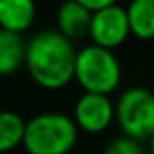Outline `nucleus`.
Segmentation results:
<instances>
[{"label": "nucleus", "instance_id": "f8f14e48", "mask_svg": "<svg viewBox=\"0 0 154 154\" xmlns=\"http://www.w3.org/2000/svg\"><path fill=\"white\" fill-rule=\"evenodd\" d=\"M102 154H149V151L143 147V142H138L129 136H118L111 140Z\"/></svg>", "mask_w": 154, "mask_h": 154}, {"label": "nucleus", "instance_id": "9d476101", "mask_svg": "<svg viewBox=\"0 0 154 154\" xmlns=\"http://www.w3.org/2000/svg\"><path fill=\"white\" fill-rule=\"evenodd\" d=\"M125 13L129 31L134 38L154 39V0H131Z\"/></svg>", "mask_w": 154, "mask_h": 154}, {"label": "nucleus", "instance_id": "6e6552de", "mask_svg": "<svg viewBox=\"0 0 154 154\" xmlns=\"http://www.w3.org/2000/svg\"><path fill=\"white\" fill-rule=\"evenodd\" d=\"M36 18L34 0H0V29L22 34Z\"/></svg>", "mask_w": 154, "mask_h": 154}, {"label": "nucleus", "instance_id": "39448f33", "mask_svg": "<svg viewBox=\"0 0 154 154\" xmlns=\"http://www.w3.org/2000/svg\"><path fill=\"white\" fill-rule=\"evenodd\" d=\"M88 36L93 45L108 50H115L116 47L124 45L131 36L125 9L116 4V5L91 13Z\"/></svg>", "mask_w": 154, "mask_h": 154}, {"label": "nucleus", "instance_id": "9b49d317", "mask_svg": "<svg viewBox=\"0 0 154 154\" xmlns=\"http://www.w3.org/2000/svg\"><path fill=\"white\" fill-rule=\"evenodd\" d=\"M25 120L14 111H0V154L22 145Z\"/></svg>", "mask_w": 154, "mask_h": 154}, {"label": "nucleus", "instance_id": "0eeeda50", "mask_svg": "<svg viewBox=\"0 0 154 154\" xmlns=\"http://www.w3.org/2000/svg\"><path fill=\"white\" fill-rule=\"evenodd\" d=\"M56 22H57V32H61L70 41H75L88 36L91 13L77 0H66L59 5Z\"/></svg>", "mask_w": 154, "mask_h": 154}, {"label": "nucleus", "instance_id": "4468645a", "mask_svg": "<svg viewBox=\"0 0 154 154\" xmlns=\"http://www.w3.org/2000/svg\"><path fill=\"white\" fill-rule=\"evenodd\" d=\"M149 154H154V134L151 136V140H149Z\"/></svg>", "mask_w": 154, "mask_h": 154}, {"label": "nucleus", "instance_id": "1a4fd4ad", "mask_svg": "<svg viewBox=\"0 0 154 154\" xmlns=\"http://www.w3.org/2000/svg\"><path fill=\"white\" fill-rule=\"evenodd\" d=\"M25 63V43L22 34L0 29V77L16 74Z\"/></svg>", "mask_w": 154, "mask_h": 154}, {"label": "nucleus", "instance_id": "f257e3e1", "mask_svg": "<svg viewBox=\"0 0 154 154\" xmlns=\"http://www.w3.org/2000/svg\"><path fill=\"white\" fill-rule=\"evenodd\" d=\"M75 47L57 31H41L25 43V66L45 90H61L74 81Z\"/></svg>", "mask_w": 154, "mask_h": 154}, {"label": "nucleus", "instance_id": "20e7f679", "mask_svg": "<svg viewBox=\"0 0 154 154\" xmlns=\"http://www.w3.org/2000/svg\"><path fill=\"white\" fill-rule=\"evenodd\" d=\"M115 122L124 136L149 142L154 134V93L147 88H127L115 104Z\"/></svg>", "mask_w": 154, "mask_h": 154}, {"label": "nucleus", "instance_id": "ddd939ff", "mask_svg": "<svg viewBox=\"0 0 154 154\" xmlns=\"http://www.w3.org/2000/svg\"><path fill=\"white\" fill-rule=\"evenodd\" d=\"M77 2L81 5H84L90 13H95V11H100V9H106V7L118 4V0H77Z\"/></svg>", "mask_w": 154, "mask_h": 154}, {"label": "nucleus", "instance_id": "7ed1b4c3", "mask_svg": "<svg viewBox=\"0 0 154 154\" xmlns=\"http://www.w3.org/2000/svg\"><path fill=\"white\" fill-rule=\"evenodd\" d=\"M74 79L88 93H113L122 81V66L113 50L86 45L75 52Z\"/></svg>", "mask_w": 154, "mask_h": 154}, {"label": "nucleus", "instance_id": "f03ea898", "mask_svg": "<svg viewBox=\"0 0 154 154\" xmlns=\"http://www.w3.org/2000/svg\"><path fill=\"white\" fill-rule=\"evenodd\" d=\"M79 136L74 118L59 111H47L25 122L22 145L29 154H70Z\"/></svg>", "mask_w": 154, "mask_h": 154}, {"label": "nucleus", "instance_id": "423d86ee", "mask_svg": "<svg viewBox=\"0 0 154 154\" xmlns=\"http://www.w3.org/2000/svg\"><path fill=\"white\" fill-rule=\"evenodd\" d=\"M72 118L77 129L90 134H99L115 122V104L109 95L84 91L77 99Z\"/></svg>", "mask_w": 154, "mask_h": 154}]
</instances>
